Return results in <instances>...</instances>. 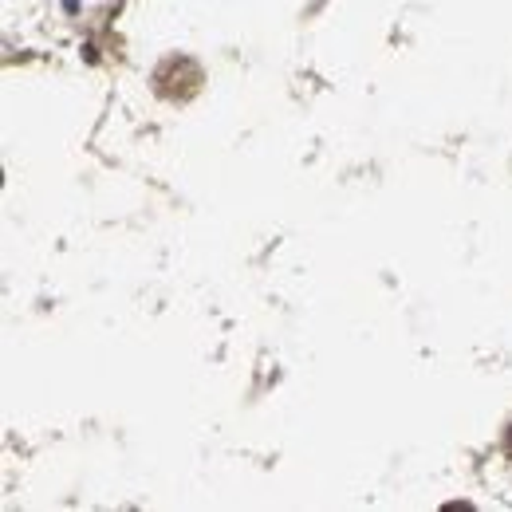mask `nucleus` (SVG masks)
<instances>
[]
</instances>
